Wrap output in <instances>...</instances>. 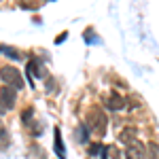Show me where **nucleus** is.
I'll use <instances>...</instances> for the list:
<instances>
[{
    "instance_id": "nucleus-8",
    "label": "nucleus",
    "mask_w": 159,
    "mask_h": 159,
    "mask_svg": "<svg viewBox=\"0 0 159 159\" xmlns=\"http://www.w3.org/2000/svg\"><path fill=\"white\" fill-rule=\"evenodd\" d=\"M0 51H2V53H7V55H9V57H13V60H17V57H19V51L11 49V47H0Z\"/></svg>"
},
{
    "instance_id": "nucleus-3",
    "label": "nucleus",
    "mask_w": 159,
    "mask_h": 159,
    "mask_svg": "<svg viewBox=\"0 0 159 159\" xmlns=\"http://www.w3.org/2000/svg\"><path fill=\"white\" fill-rule=\"evenodd\" d=\"M125 159H144V148L142 144H132L125 153Z\"/></svg>"
},
{
    "instance_id": "nucleus-5",
    "label": "nucleus",
    "mask_w": 159,
    "mask_h": 159,
    "mask_svg": "<svg viewBox=\"0 0 159 159\" xmlns=\"http://www.w3.org/2000/svg\"><path fill=\"white\" fill-rule=\"evenodd\" d=\"M0 93H2V98H4V102H7V106H13V102H15V89L9 87V85H4Z\"/></svg>"
},
{
    "instance_id": "nucleus-4",
    "label": "nucleus",
    "mask_w": 159,
    "mask_h": 159,
    "mask_svg": "<svg viewBox=\"0 0 159 159\" xmlns=\"http://www.w3.org/2000/svg\"><path fill=\"white\" fill-rule=\"evenodd\" d=\"M106 106H108L110 110H121L123 106H125V100L119 98V96H110L108 102H106Z\"/></svg>"
},
{
    "instance_id": "nucleus-6",
    "label": "nucleus",
    "mask_w": 159,
    "mask_h": 159,
    "mask_svg": "<svg viewBox=\"0 0 159 159\" xmlns=\"http://www.w3.org/2000/svg\"><path fill=\"white\" fill-rule=\"evenodd\" d=\"M134 138H136V129H132V127H127V129H125V132L119 136V140H121L123 144H129Z\"/></svg>"
},
{
    "instance_id": "nucleus-11",
    "label": "nucleus",
    "mask_w": 159,
    "mask_h": 159,
    "mask_svg": "<svg viewBox=\"0 0 159 159\" xmlns=\"http://www.w3.org/2000/svg\"><path fill=\"white\" fill-rule=\"evenodd\" d=\"M9 108V106H7V104H4V102H2V100H0V115H2V112H4V110Z\"/></svg>"
},
{
    "instance_id": "nucleus-1",
    "label": "nucleus",
    "mask_w": 159,
    "mask_h": 159,
    "mask_svg": "<svg viewBox=\"0 0 159 159\" xmlns=\"http://www.w3.org/2000/svg\"><path fill=\"white\" fill-rule=\"evenodd\" d=\"M0 76H2V81L7 83V85H13V87H21V76H19V70H15L13 66H4L2 70H0Z\"/></svg>"
},
{
    "instance_id": "nucleus-2",
    "label": "nucleus",
    "mask_w": 159,
    "mask_h": 159,
    "mask_svg": "<svg viewBox=\"0 0 159 159\" xmlns=\"http://www.w3.org/2000/svg\"><path fill=\"white\" fill-rule=\"evenodd\" d=\"M89 125H91L98 134H104V129H106V117L100 115L98 110H93V112L89 115Z\"/></svg>"
},
{
    "instance_id": "nucleus-10",
    "label": "nucleus",
    "mask_w": 159,
    "mask_h": 159,
    "mask_svg": "<svg viewBox=\"0 0 159 159\" xmlns=\"http://www.w3.org/2000/svg\"><path fill=\"white\" fill-rule=\"evenodd\" d=\"M108 153H110V157H112V159H121V155H119V151H117L115 147H108Z\"/></svg>"
},
{
    "instance_id": "nucleus-7",
    "label": "nucleus",
    "mask_w": 159,
    "mask_h": 159,
    "mask_svg": "<svg viewBox=\"0 0 159 159\" xmlns=\"http://www.w3.org/2000/svg\"><path fill=\"white\" fill-rule=\"evenodd\" d=\"M55 153H57L60 157H64V144H61V136H60V132H55Z\"/></svg>"
},
{
    "instance_id": "nucleus-9",
    "label": "nucleus",
    "mask_w": 159,
    "mask_h": 159,
    "mask_svg": "<svg viewBox=\"0 0 159 159\" xmlns=\"http://www.w3.org/2000/svg\"><path fill=\"white\" fill-rule=\"evenodd\" d=\"M148 153H151V157H153V159L159 155V147L155 144V142H151V144H148Z\"/></svg>"
}]
</instances>
